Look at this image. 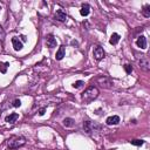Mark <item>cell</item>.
<instances>
[{
	"instance_id": "2",
	"label": "cell",
	"mask_w": 150,
	"mask_h": 150,
	"mask_svg": "<svg viewBox=\"0 0 150 150\" xmlns=\"http://www.w3.org/2000/svg\"><path fill=\"white\" fill-rule=\"evenodd\" d=\"M26 144V138L22 136H12L7 141V145L9 149H18Z\"/></svg>"
},
{
	"instance_id": "1",
	"label": "cell",
	"mask_w": 150,
	"mask_h": 150,
	"mask_svg": "<svg viewBox=\"0 0 150 150\" xmlns=\"http://www.w3.org/2000/svg\"><path fill=\"white\" fill-rule=\"evenodd\" d=\"M97 96H98V89H97L96 87H94V86H90V87H88V88L82 93L81 100H82L83 103L88 104V103L93 102Z\"/></svg>"
},
{
	"instance_id": "27",
	"label": "cell",
	"mask_w": 150,
	"mask_h": 150,
	"mask_svg": "<svg viewBox=\"0 0 150 150\" xmlns=\"http://www.w3.org/2000/svg\"><path fill=\"white\" fill-rule=\"evenodd\" d=\"M0 11H1V7H0Z\"/></svg>"
},
{
	"instance_id": "7",
	"label": "cell",
	"mask_w": 150,
	"mask_h": 150,
	"mask_svg": "<svg viewBox=\"0 0 150 150\" xmlns=\"http://www.w3.org/2000/svg\"><path fill=\"white\" fill-rule=\"evenodd\" d=\"M54 18H55V20H57V21H60V22H66V20H67V14H66V12H63L62 9H57V11L55 12V14H54Z\"/></svg>"
},
{
	"instance_id": "26",
	"label": "cell",
	"mask_w": 150,
	"mask_h": 150,
	"mask_svg": "<svg viewBox=\"0 0 150 150\" xmlns=\"http://www.w3.org/2000/svg\"><path fill=\"white\" fill-rule=\"evenodd\" d=\"M20 38H21V40H22V41H23V42H25V41H27V38H26V36H25V35H21V36H20Z\"/></svg>"
},
{
	"instance_id": "8",
	"label": "cell",
	"mask_w": 150,
	"mask_h": 150,
	"mask_svg": "<svg viewBox=\"0 0 150 150\" xmlns=\"http://www.w3.org/2000/svg\"><path fill=\"white\" fill-rule=\"evenodd\" d=\"M46 45H47V47H49V48L56 47V39L54 38L53 34L47 35V38H46Z\"/></svg>"
},
{
	"instance_id": "17",
	"label": "cell",
	"mask_w": 150,
	"mask_h": 150,
	"mask_svg": "<svg viewBox=\"0 0 150 150\" xmlns=\"http://www.w3.org/2000/svg\"><path fill=\"white\" fill-rule=\"evenodd\" d=\"M142 14L145 16V18H149L150 16V5H145L142 9Z\"/></svg>"
},
{
	"instance_id": "9",
	"label": "cell",
	"mask_w": 150,
	"mask_h": 150,
	"mask_svg": "<svg viewBox=\"0 0 150 150\" xmlns=\"http://www.w3.org/2000/svg\"><path fill=\"white\" fill-rule=\"evenodd\" d=\"M136 45L137 47H139L141 49H145L146 48V39L144 35H139L136 40Z\"/></svg>"
},
{
	"instance_id": "4",
	"label": "cell",
	"mask_w": 150,
	"mask_h": 150,
	"mask_svg": "<svg viewBox=\"0 0 150 150\" xmlns=\"http://www.w3.org/2000/svg\"><path fill=\"white\" fill-rule=\"evenodd\" d=\"M96 81H97V83H98L102 88H104V89H111V88H114V82H112V80L109 79V77H107V76H100V77L96 79Z\"/></svg>"
},
{
	"instance_id": "10",
	"label": "cell",
	"mask_w": 150,
	"mask_h": 150,
	"mask_svg": "<svg viewBox=\"0 0 150 150\" xmlns=\"http://www.w3.org/2000/svg\"><path fill=\"white\" fill-rule=\"evenodd\" d=\"M118 122H120V117H118L117 115L109 116V117L105 120V123H107L108 125H116V124H118Z\"/></svg>"
},
{
	"instance_id": "13",
	"label": "cell",
	"mask_w": 150,
	"mask_h": 150,
	"mask_svg": "<svg viewBox=\"0 0 150 150\" xmlns=\"http://www.w3.org/2000/svg\"><path fill=\"white\" fill-rule=\"evenodd\" d=\"M18 118H19V114H16V112H12V114H9L8 116L5 117V121H6L7 123H14Z\"/></svg>"
},
{
	"instance_id": "25",
	"label": "cell",
	"mask_w": 150,
	"mask_h": 150,
	"mask_svg": "<svg viewBox=\"0 0 150 150\" xmlns=\"http://www.w3.org/2000/svg\"><path fill=\"white\" fill-rule=\"evenodd\" d=\"M70 43H71V45H73V46H77V45H79V43H77V41H76V40H73V41H71V42H70Z\"/></svg>"
},
{
	"instance_id": "12",
	"label": "cell",
	"mask_w": 150,
	"mask_h": 150,
	"mask_svg": "<svg viewBox=\"0 0 150 150\" xmlns=\"http://www.w3.org/2000/svg\"><path fill=\"white\" fill-rule=\"evenodd\" d=\"M12 45H13V48H14L16 52H18V50H21L22 47H23V46H22V42H21L18 38H13V39H12Z\"/></svg>"
},
{
	"instance_id": "15",
	"label": "cell",
	"mask_w": 150,
	"mask_h": 150,
	"mask_svg": "<svg viewBox=\"0 0 150 150\" xmlns=\"http://www.w3.org/2000/svg\"><path fill=\"white\" fill-rule=\"evenodd\" d=\"M120 39H121V36H120L118 33H112L111 36H110V39H109V42H110V45H117V42L120 41Z\"/></svg>"
},
{
	"instance_id": "11",
	"label": "cell",
	"mask_w": 150,
	"mask_h": 150,
	"mask_svg": "<svg viewBox=\"0 0 150 150\" xmlns=\"http://www.w3.org/2000/svg\"><path fill=\"white\" fill-rule=\"evenodd\" d=\"M64 56H66V47H64V46H60V48H59L57 52H56L55 59H56L57 61H60V60H62Z\"/></svg>"
},
{
	"instance_id": "5",
	"label": "cell",
	"mask_w": 150,
	"mask_h": 150,
	"mask_svg": "<svg viewBox=\"0 0 150 150\" xmlns=\"http://www.w3.org/2000/svg\"><path fill=\"white\" fill-rule=\"evenodd\" d=\"M98 129H101V125H98V124H95V123H93V122H90V121L83 122V130H84L87 134H91L93 131H96V130H98Z\"/></svg>"
},
{
	"instance_id": "21",
	"label": "cell",
	"mask_w": 150,
	"mask_h": 150,
	"mask_svg": "<svg viewBox=\"0 0 150 150\" xmlns=\"http://www.w3.org/2000/svg\"><path fill=\"white\" fill-rule=\"evenodd\" d=\"M5 36H6V33H5L4 28L0 26V41H4L5 40Z\"/></svg>"
},
{
	"instance_id": "19",
	"label": "cell",
	"mask_w": 150,
	"mask_h": 150,
	"mask_svg": "<svg viewBox=\"0 0 150 150\" xmlns=\"http://www.w3.org/2000/svg\"><path fill=\"white\" fill-rule=\"evenodd\" d=\"M130 143L132 145H137V146H141L144 144V141L143 139H134V141H130Z\"/></svg>"
},
{
	"instance_id": "23",
	"label": "cell",
	"mask_w": 150,
	"mask_h": 150,
	"mask_svg": "<svg viewBox=\"0 0 150 150\" xmlns=\"http://www.w3.org/2000/svg\"><path fill=\"white\" fill-rule=\"evenodd\" d=\"M21 105V101L19 100V98H16V100H14V102H13V107H15V108H18V107H20Z\"/></svg>"
},
{
	"instance_id": "22",
	"label": "cell",
	"mask_w": 150,
	"mask_h": 150,
	"mask_svg": "<svg viewBox=\"0 0 150 150\" xmlns=\"http://www.w3.org/2000/svg\"><path fill=\"white\" fill-rule=\"evenodd\" d=\"M124 70H125L127 74H130L132 71V67L130 64H124Z\"/></svg>"
},
{
	"instance_id": "3",
	"label": "cell",
	"mask_w": 150,
	"mask_h": 150,
	"mask_svg": "<svg viewBox=\"0 0 150 150\" xmlns=\"http://www.w3.org/2000/svg\"><path fill=\"white\" fill-rule=\"evenodd\" d=\"M136 60L141 69H143L144 71L150 70V61L145 54H136Z\"/></svg>"
},
{
	"instance_id": "20",
	"label": "cell",
	"mask_w": 150,
	"mask_h": 150,
	"mask_svg": "<svg viewBox=\"0 0 150 150\" xmlns=\"http://www.w3.org/2000/svg\"><path fill=\"white\" fill-rule=\"evenodd\" d=\"M83 84H84V82H83L82 80H79V81H75V82L73 83V87L77 89V88H81V87H82Z\"/></svg>"
},
{
	"instance_id": "18",
	"label": "cell",
	"mask_w": 150,
	"mask_h": 150,
	"mask_svg": "<svg viewBox=\"0 0 150 150\" xmlns=\"http://www.w3.org/2000/svg\"><path fill=\"white\" fill-rule=\"evenodd\" d=\"M8 66H9V63L8 62H0V73H2V74H5L6 71H7V68H8Z\"/></svg>"
},
{
	"instance_id": "14",
	"label": "cell",
	"mask_w": 150,
	"mask_h": 150,
	"mask_svg": "<svg viewBox=\"0 0 150 150\" xmlns=\"http://www.w3.org/2000/svg\"><path fill=\"white\" fill-rule=\"evenodd\" d=\"M89 13H90V6L88 4H83L82 7H81V9H80V14L82 16H87Z\"/></svg>"
},
{
	"instance_id": "24",
	"label": "cell",
	"mask_w": 150,
	"mask_h": 150,
	"mask_svg": "<svg viewBox=\"0 0 150 150\" xmlns=\"http://www.w3.org/2000/svg\"><path fill=\"white\" fill-rule=\"evenodd\" d=\"M45 112H46V108H45V107H43V108H41V109L39 110V115H40V116H43V115H45Z\"/></svg>"
},
{
	"instance_id": "16",
	"label": "cell",
	"mask_w": 150,
	"mask_h": 150,
	"mask_svg": "<svg viewBox=\"0 0 150 150\" xmlns=\"http://www.w3.org/2000/svg\"><path fill=\"white\" fill-rule=\"evenodd\" d=\"M74 124H75V121H74L73 118H70V117H66V118L63 120V125L67 127V128H70V127H73Z\"/></svg>"
},
{
	"instance_id": "6",
	"label": "cell",
	"mask_w": 150,
	"mask_h": 150,
	"mask_svg": "<svg viewBox=\"0 0 150 150\" xmlns=\"http://www.w3.org/2000/svg\"><path fill=\"white\" fill-rule=\"evenodd\" d=\"M104 56H105L104 49L101 46H95V48H94V57H95V60L100 61V60L104 59Z\"/></svg>"
}]
</instances>
